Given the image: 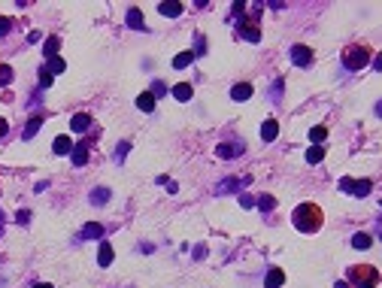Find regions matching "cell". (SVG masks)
I'll return each instance as SVG.
<instances>
[{"label": "cell", "instance_id": "d4e9b609", "mask_svg": "<svg viewBox=\"0 0 382 288\" xmlns=\"http://www.w3.org/2000/svg\"><path fill=\"white\" fill-rule=\"evenodd\" d=\"M321 158H324V146H313L307 152V164H321Z\"/></svg>", "mask_w": 382, "mask_h": 288}, {"label": "cell", "instance_id": "8d00e7d4", "mask_svg": "<svg viewBox=\"0 0 382 288\" xmlns=\"http://www.w3.org/2000/svg\"><path fill=\"white\" fill-rule=\"evenodd\" d=\"M9 28H12V22H9V18H0V40L9 33Z\"/></svg>", "mask_w": 382, "mask_h": 288}, {"label": "cell", "instance_id": "ab89813d", "mask_svg": "<svg viewBox=\"0 0 382 288\" xmlns=\"http://www.w3.org/2000/svg\"><path fill=\"white\" fill-rule=\"evenodd\" d=\"M33 288H52V285H49V282H36Z\"/></svg>", "mask_w": 382, "mask_h": 288}, {"label": "cell", "instance_id": "f1b7e54d", "mask_svg": "<svg viewBox=\"0 0 382 288\" xmlns=\"http://www.w3.org/2000/svg\"><path fill=\"white\" fill-rule=\"evenodd\" d=\"M9 82H12V67H9V64H0V88H3V85H9Z\"/></svg>", "mask_w": 382, "mask_h": 288}, {"label": "cell", "instance_id": "7a4b0ae2", "mask_svg": "<svg viewBox=\"0 0 382 288\" xmlns=\"http://www.w3.org/2000/svg\"><path fill=\"white\" fill-rule=\"evenodd\" d=\"M346 282L355 288H373L379 282V270L376 267H367V264H355L349 270V279Z\"/></svg>", "mask_w": 382, "mask_h": 288}, {"label": "cell", "instance_id": "1f68e13d", "mask_svg": "<svg viewBox=\"0 0 382 288\" xmlns=\"http://www.w3.org/2000/svg\"><path fill=\"white\" fill-rule=\"evenodd\" d=\"M149 94H152L155 100H158V97H164V94H167V85H164V82H152V91H149Z\"/></svg>", "mask_w": 382, "mask_h": 288}, {"label": "cell", "instance_id": "74e56055", "mask_svg": "<svg viewBox=\"0 0 382 288\" xmlns=\"http://www.w3.org/2000/svg\"><path fill=\"white\" fill-rule=\"evenodd\" d=\"M6 130H9V125H6V122H3V119H0V140H3V137H6Z\"/></svg>", "mask_w": 382, "mask_h": 288}, {"label": "cell", "instance_id": "f546056e", "mask_svg": "<svg viewBox=\"0 0 382 288\" xmlns=\"http://www.w3.org/2000/svg\"><path fill=\"white\" fill-rule=\"evenodd\" d=\"M64 70H67V64H64L61 58H49V73H52V76H58Z\"/></svg>", "mask_w": 382, "mask_h": 288}, {"label": "cell", "instance_id": "2e32d148", "mask_svg": "<svg viewBox=\"0 0 382 288\" xmlns=\"http://www.w3.org/2000/svg\"><path fill=\"white\" fill-rule=\"evenodd\" d=\"M249 97H252V85L249 82H240V85L231 88V100H249Z\"/></svg>", "mask_w": 382, "mask_h": 288}, {"label": "cell", "instance_id": "836d02e7", "mask_svg": "<svg viewBox=\"0 0 382 288\" xmlns=\"http://www.w3.org/2000/svg\"><path fill=\"white\" fill-rule=\"evenodd\" d=\"M282 85H285V82H282V79H276V85H273V103H279V100H282Z\"/></svg>", "mask_w": 382, "mask_h": 288}, {"label": "cell", "instance_id": "9c48e42d", "mask_svg": "<svg viewBox=\"0 0 382 288\" xmlns=\"http://www.w3.org/2000/svg\"><path fill=\"white\" fill-rule=\"evenodd\" d=\"M88 146H91V140H82L79 146H73V152H70V158L76 167H85L88 164Z\"/></svg>", "mask_w": 382, "mask_h": 288}, {"label": "cell", "instance_id": "7c38bea8", "mask_svg": "<svg viewBox=\"0 0 382 288\" xmlns=\"http://www.w3.org/2000/svg\"><path fill=\"white\" fill-rule=\"evenodd\" d=\"M276 137H279V122H276V119H267V122L261 125V140L270 143V140H276Z\"/></svg>", "mask_w": 382, "mask_h": 288}, {"label": "cell", "instance_id": "4dcf8cb0", "mask_svg": "<svg viewBox=\"0 0 382 288\" xmlns=\"http://www.w3.org/2000/svg\"><path fill=\"white\" fill-rule=\"evenodd\" d=\"M52 79H55V76L49 73V67H40V88H49V85H52Z\"/></svg>", "mask_w": 382, "mask_h": 288}, {"label": "cell", "instance_id": "4fadbf2b", "mask_svg": "<svg viewBox=\"0 0 382 288\" xmlns=\"http://www.w3.org/2000/svg\"><path fill=\"white\" fill-rule=\"evenodd\" d=\"M158 12H161V15H167V18H176V15L182 12V3H176V0H164V3H158Z\"/></svg>", "mask_w": 382, "mask_h": 288}, {"label": "cell", "instance_id": "5b68a950", "mask_svg": "<svg viewBox=\"0 0 382 288\" xmlns=\"http://www.w3.org/2000/svg\"><path fill=\"white\" fill-rule=\"evenodd\" d=\"M240 36L249 40V43H261V28H258V18H255V15H243V22H240Z\"/></svg>", "mask_w": 382, "mask_h": 288}, {"label": "cell", "instance_id": "8fae6325", "mask_svg": "<svg viewBox=\"0 0 382 288\" xmlns=\"http://www.w3.org/2000/svg\"><path fill=\"white\" fill-rule=\"evenodd\" d=\"M91 122H94V119H91L88 112H79V116H73V119H70V128L76 130V133H82V130L91 128Z\"/></svg>", "mask_w": 382, "mask_h": 288}, {"label": "cell", "instance_id": "9a60e30c", "mask_svg": "<svg viewBox=\"0 0 382 288\" xmlns=\"http://www.w3.org/2000/svg\"><path fill=\"white\" fill-rule=\"evenodd\" d=\"M127 28H133V31H149L146 22H143V15H140V9H127Z\"/></svg>", "mask_w": 382, "mask_h": 288}, {"label": "cell", "instance_id": "e0dca14e", "mask_svg": "<svg viewBox=\"0 0 382 288\" xmlns=\"http://www.w3.org/2000/svg\"><path fill=\"white\" fill-rule=\"evenodd\" d=\"M43 128V119H40V116H33L31 122H28V125H25V130H22V140H33V137H36V130Z\"/></svg>", "mask_w": 382, "mask_h": 288}, {"label": "cell", "instance_id": "484cf974", "mask_svg": "<svg viewBox=\"0 0 382 288\" xmlns=\"http://www.w3.org/2000/svg\"><path fill=\"white\" fill-rule=\"evenodd\" d=\"M328 137V128H321V125H316V128L310 130V140H313V146H321V140Z\"/></svg>", "mask_w": 382, "mask_h": 288}, {"label": "cell", "instance_id": "cb8c5ba5", "mask_svg": "<svg viewBox=\"0 0 382 288\" xmlns=\"http://www.w3.org/2000/svg\"><path fill=\"white\" fill-rule=\"evenodd\" d=\"M173 97H176V100H191V85H188V82L173 85Z\"/></svg>", "mask_w": 382, "mask_h": 288}, {"label": "cell", "instance_id": "ba28073f", "mask_svg": "<svg viewBox=\"0 0 382 288\" xmlns=\"http://www.w3.org/2000/svg\"><path fill=\"white\" fill-rule=\"evenodd\" d=\"M106 234V227L100 222H88V224H82V231H79V240H100Z\"/></svg>", "mask_w": 382, "mask_h": 288}, {"label": "cell", "instance_id": "603a6c76", "mask_svg": "<svg viewBox=\"0 0 382 288\" xmlns=\"http://www.w3.org/2000/svg\"><path fill=\"white\" fill-rule=\"evenodd\" d=\"M237 185H243V179H234V176H231V179L219 182V188H216V191H219V194H231V191H237Z\"/></svg>", "mask_w": 382, "mask_h": 288}, {"label": "cell", "instance_id": "44dd1931", "mask_svg": "<svg viewBox=\"0 0 382 288\" xmlns=\"http://www.w3.org/2000/svg\"><path fill=\"white\" fill-rule=\"evenodd\" d=\"M58 49H61V40H58V36H49V40L43 43V52H46V58H55V55H58Z\"/></svg>", "mask_w": 382, "mask_h": 288}, {"label": "cell", "instance_id": "3957f363", "mask_svg": "<svg viewBox=\"0 0 382 288\" xmlns=\"http://www.w3.org/2000/svg\"><path fill=\"white\" fill-rule=\"evenodd\" d=\"M370 61V49L367 46H361V43H352L343 49V67L346 70H361V67H367Z\"/></svg>", "mask_w": 382, "mask_h": 288}, {"label": "cell", "instance_id": "6da1fadb", "mask_svg": "<svg viewBox=\"0 0 382 288\" xmlns=\"http://www.w3.org/2000/svg\"><path fill=\"white\" fill-rule=\"evenodd\" d=\"M291 222H294V227L300 234H316L318 227H321V222H324V216H321V209H318L316 203H300L294 209Z\"/></svg>", "mask_w": 382, "mask_h": 288}, {"label": "cell", "instance_id": "ac0fdd59", "mask_svg": "<svg viewBox=\"0 0 382 288\" xmlns=\"http://www.w3.org/2000/svg\"><path fill=\"white\" fill-rule=\"evenodd\" d=\"M52 149H55V155H70L73 152V140L70 137H55V146Z\"/></svg>", "mask_w": 382, "mask_h": 288}, {"label": "cell", "instance_id": "52a82bcc", "mask_svg": "<svg viewBox=\"0 0 382 288\" xmlns=\"http://www.w3.org/2000/svg\"><path fill=\"white\" fill-rule=\"evenodd\" d=\"M246 152V143L243 140H234V143H222V146H216V155L219 158H237V155H243Z\"/></svg>", "mask_w": 382, "mask_h": 288}, {"label": "cell", "instance_id": "f35d334b", "mask_svg": "<svg viewBox=\"0 0 382 288\" xmlns=\"http://www.w3.org/2000/svg\"><path fill=\"white\" fill-rule=\"evenodd\" d=\"M337 288H352V285L346 282V279H340V282H337Z\"/></svg>", "mask_w": 382, "mask_h": 288}, {"label": "cell", "instance_id": "277c9868", "mask_svg": "<svg viewBox=\"0 0 382 288\" xmlns=\"http://www.w3.org/2000/svg\"><path fill=\"white\" fill-rule=\"evenodd\" d=\"M340 188L349 191L352 197H367V194L373 191V182L370 179H349V176H343L340 179Z\"/></svg>", "mask_w": 382, "mask_h": 288}, {"label": "cell", "instance_id": "83f0119b", "mask_svg": "<svg viewBox=\"0 0 382 288\" xmlns=\"http://www.w3.org/2000/svg\"><path fill=\"white\" fill-rule=\"evenodd\" d=\"M258 206H261L264 213H270V209L276 206V197H270V194H261V197H258Z\"/></svg>", "mask_w": 382, "mask_h": 288}, {"label": "cell", "instance_id": "30bf717a", "mask_svg": "<svg viewBox=\"0 0 382 288\" xmlns=\"http://www.w3.org/2000/svg\"><path fill=\"white\" fill-rule=\"evenodd\" d=\"M282 282H285V273L279 267H270L264 276V288H282Z\"/></svg>", "mask_w": 382, "mask_h": 288}, {"label": "cell", "instance_id": "8992f818", "mask_svg": "<svg viewBox=\"0 0 382 288\" xmlns=\"http://www.w3.org/2000/svg\"><path fill=\"white\" fill-rule=\"evenodd\" d=\"M291 61H294V67H313V61H316V55H313V49L310 46H291Z\"/></svg>", "mask_w": 382, "mask_h": 288}, {"label": "cell", "instance_id": "d6986e66", "mask_svg": "<svg viewBox=\"0 0 382 288\" xmlns=\"http://www.w3.org/2000/svg\"><path fill=\"white\" fill-rule=\"evenodd\" d=\"M188 64H194V52H179V55H176V58H173V70H185V67Z\"/></svg>", "mask_w": 382, "mask_h": 288}, {"label": "cell", "instance_id": "e575fe53", "mask_svg": "<svg viewBox=\"0 0 382 288\" xmlns=\"http://www.w3.org/2000/svg\"><path fill=\"white\" fill-rule=\"evenodd\" d=\"M15 222L28 224V222H31V209H18V213H15Z\"/></svg>", "mask_w": 382, "mask_h": 288}, {"label": "cell", "instance_id": "4316f807", "mask_svg": "<svg viewBox=\"0 0 382 288\" xmlns=\"http://www.w3.org/2000/svg\"><path fill=\"white\" fill-rule=\"evenodd\" d=\"M106 200H109V188H94V191H91V203H106Z\"/></svg>", "mask_w": 382, "mask_h": 288}, {"label": "cell", "instance_id": "ffe728a7", "mask_svg": "<svg viewBox=\"0 0 382 288\" xmlns=\"http://www.w3.org/2000/svg\"><path fill=\"white\" fill-rule=\"evenodd\" d=\"M137 109H143V112H152V109H155V97L149 94V91H143V94L137 97Z\"/></svg>", "mask_w": 382, "mask_h": 288}, {"label": "cell", "instance_id": "7402d4cb", "mask_svg": "<svg viewBox=\"0 0 382 288\" xmlns=\"http://www.w3.org/2000/svg\"><path fill=\"white\" fill-rule=\"evenodd\" d=\"M352 246H355V249H370V246H373V237L361 231V234H355V237H352Z\"/></svg>", "mask_w": 382, "mask_h": 288}, {"label": "cell", "instance_id": "d6a6232c", "mask_svg": "<svg viewBox=\"0 0 382 288\" xmlns=\"http://www.w3.org/2000/svg\"><path fill=\"white\" fill-rule=\"evenodd\" d=\"M127 152H130V143H127V140H122V143H119V149H116V161H122Z\"/></svg>", "mask_w": 382, "mask_h": 288}, {"label": "cell", "instance_id": "60d3db41", "mask_svg": "<svg viewBox=\"0 0 382 288\" xmlns=\"http://www.w3.org/2000/svg\"><path fill=\"white\" fill-rule=\"evenodd\" d=\"M0 231H3V213H0Z\"/></svg>", "mask_w": 382, "mask_h": 288}, {"label": "cell", "instance_id": "5bb4252c", "mask_svg": "<svg viewBox=\"0 0 382 288\" xmlns=\"http://www.w3.org/2000/svg\"><path fill=\"white\" fill-rule=\"evenodd\" d=\"M97 264L100 267H109L112 264V246L106 240H100V249H97Z\"/></svg>", "mask_w": 382, "mask_h": 288}, {"label": "cell", "instance_id": "d590c367", "mask_svg": "<svg viewBox=\"0 0 382 288\" xmlns=\"http://www.w3.org/2000/svg\"><path fill=\"white\" fill-rule=\"evenodd\" d=\"M240 206H243V209L255 206V197H252V194H240Z\"/></svg>", "mask_w": 382, "mask_h": 288}]
</instances>
